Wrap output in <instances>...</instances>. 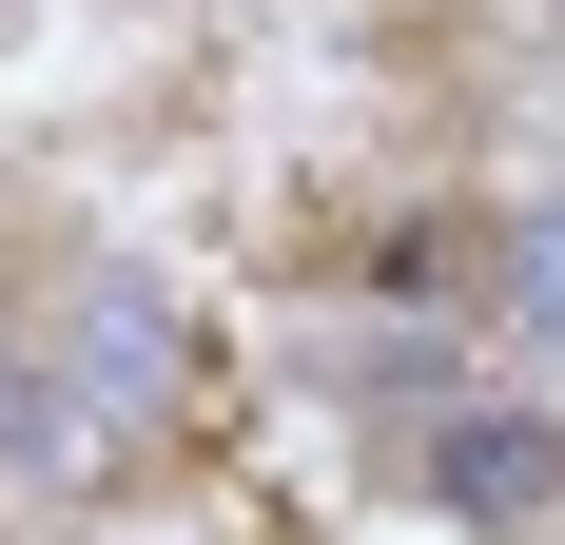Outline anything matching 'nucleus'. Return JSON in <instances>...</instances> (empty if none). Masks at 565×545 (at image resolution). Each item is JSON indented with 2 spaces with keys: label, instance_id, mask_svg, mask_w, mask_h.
Listing matches in <instances>:
<instances>
[{
  "label": "nucleus",
  "instance_id": "7ed1b4c3",
  "mask_svg": "<svg viewBox=\"0 0 565 545\" xmlns=\"http://www.w3.org/2000/svg\"><path fill=\"white\" fill-rule=\"evenodd\" d=\"M58 448H78V389H58V351L20 312H0V468H58Z\"/></svg>",
  "mask_w": 565,
  "mask_h": 545
},
{
  "label": "nucleus",
  "instance_id": "f257e3e1",
  "mask_svg": "<svg viewBox=\"0 0 565 545\" xmlns=\"http://www.w3.org/2000/svg\"><path fill=\"white\" fill-rule=\"evenodd\" d=\"M409 488L449 526H546L565 506V429L546 409H449V429H409Z\"/></svg>",
  "mask_w": 565,
  "mask_h": 545
},
{
  "label": "nucleus",
  "instance_id": "f03ea898",
  "mask_svg": "<svg viewBox=\"0 0 565 545\" xmlns=\"http://www.w3.org/2000/svg\"><path fill=\"white\" fill-rule=\"evenodd\" d=\"M157 371H175V312L137 292V272H98V292L58 312V389H78V448H98V409H157Z\"/></svg>",
  "mask_w": 565,
  "mask_h": 545
}]
</instances>
